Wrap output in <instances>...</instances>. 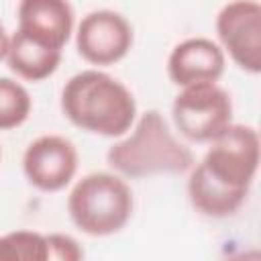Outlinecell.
I'll list each match as a JSON object with an SVG mask.
<instances>
[{
	"mask_svg": "<svg viewBox=\"0 0 261 261\" xmlns=\"http://www.w3.org/2000/svg\"><path fill=\"white\" fill-rule=\"evenodd\" d=\"M61 112L82 130L122 137L135 124L137 102L133 92L116 77L98 69H86L65 82Z\"/></svg>",
	"mask_w": 261,
	"mask_h": 261,
	"instance_id": "1",
	"label": "cell"
},
{
	"mask_svg": "<svg viewBox=\"0 0 261 261\" xmlns=\"http://www.w3.org/2000/svg\"><path fill=\"white\" fill-rule=\"evenodd\" d=\"M114 173L141 179L149 175H177L192 169L194 153L171 130L159 110H147L133 124V133L106 151Z\"/></svg>",
	"mask_w": 261,
	"mask_h": 261,
	"instance_id": "2",
	"label": "cell"
},
{
	"mask_svg": "<svg viewBox=\"0 0 261 261\" xmlns=\"http://www.w3.org/2000/svg\"><path fill=\"white\" fill-rule=\"evenodd\" d=\"M135 200L122 175L92 171L75 181L67 196L71 222L90 237H110L122 230L133 216Z\"/></svg>",
	"mask_w": 261,
	"mask_h": 261,
	"instance_id": "3",
	"label": "cell"
},
{
	"mask_svg": "<svg viewBox=\"0 0 261 261\" xmlns=\"http://www.w3.org/2000/svg\"><path fill=\"white\" fill-rule=\"evenodd\" d=\"M171 120L184 139L210 143L232 122L230 94L216 82L186 86L171 104Z\"/></svg>",
	"mask_w": 261,
	"mask_h": 261,
	"instance_id": "4",
	"label": "cell"
},
{
	"mask_svg": "<svg viewBox=\"0 0 261 261\" xmlns=\"http://www.w3.org/2000/svg\"><path fill=\"white\" fill-rule=\"evenodd\" d=\"M200 165L222 186L249 192L259 169V133L249 124L230 122L206 151Z\"/></svg>",
	"mask_w": 261,
	"mask_h": 261,
	"instance_id": "5",
	"label": "cell"
},
{
	"mask_svg": "<svg viewBox=\"0 0 261 261\" xmlns=\"http://www.w3.org/2000/svg\"><path fill=\"white\" fill-rule=\"evenodd\" d=\"M220 49L247 73L261 71V4L257 0H232L216 14Z\"/></svg>",
	"mask_w": 261,
	"mask_h": 261,
	"instance_id": "6",
	"label": "cell"
},
{
	"mask_svg": "<svg viewBox=\"0 0 261 261\" xmlns=\"http://www.w3.org/2000/svg\"><path fill=\"white\" fill-rule=\"evenodd\" d=\"M130 22L114 10L102 8L88 12L75 31V47L84 61L92 65H114L133 47Z\"/></svg>",
	"mask_w": 261,
	"mask_h": 261,
	"instance_id": "7",
	"label": "cell"
},
{
	"mask_svg": "<svg viewBox=\"0 0 261 261\" xmlns=\"http://www.w3.org/2000/svg\"><path fill=\"white\" fill-rule=\"evenodd\" d=\"M75 145L61 135H43L22 153V171L29 184L41 192H61L77 173Z\"/></svg>",
	"mask_w": 261,
	"mask_h": 261,
	"instance_id": "8",
	"label": "cell"
},
{
	"mask_svg": "<svg viewBox=\"0 0 261 261\" xmlns=\"http://www.w3.org/2000/svg\"><path fill=\"white\" fill-rule=\"evenodd\" d=\"M226 57L218 43L206 37H192L177 43L167 59V75L179 86L218 82L224 73Z\"/></svg>",
	"mask_w": 261,
	"mask_h": 261,
	"instance_id": "9",
	"label": "cell"
},
{
	"mask_svg": "<svg viewBox=\"0 0 261 261\" xmlns=\"http://www.w3.org/2000/svg\"><path fill=\"white\" fill-rule=\"evenodd\" d=\"M16 16V31L49 49L63 51L73 33L75 14L69 0H20Z\"/></svg>",
	"mask_w": 261,
	"mask_h": 261,
	"instance_id": "10",
	"label": "cell"
},
{
	"mask_svg": "<svg viewBox=\"0 0 261 261\" xmlns=\"http://www.w3.org/2000/svg\"><path fill=\"white\" fill-rule=\"evenodd\" d=\"M247 196L249 192H239L216 181L200 163L192 165L188 179V198L200 214L210 218H226L245 204Z\"/></svg>",
	"mask_w": 261,
	"mask_h": 261,
	"instance_id": "11",
	"label": "cell"
},
{
	"mask_svg": "<svg viewBox=\"0 0 261 261\" xmlns=\"http://www.w3.org/2000/svg\"><path fill=\"white\" fill-rule=\"evenodd\" d=\"M6 63L10 71L27 82H43L53 75L61 63V51L49 49L20 31H14L6 51Z\"/></svg>",
	"mask_w": 261,
	"mask_h": 261,
	"instance_id": "12",
	"label": "cell"
},
{
	"mask_svg": "<svg viewBox=\"0 0 261 261\" xmlns=\"http://www.w3.org/2000/svg\"><path fill=\"white\" fill-rule=\"evenodd\" d=\"M33 110V100L27 88L12 80L0 77V130H10L27 122Z\"/></svg>",
	"mask_w": 261,
	"mask_h": 261,
	"instance_id": "13",
	"label": "cell"
},
{
	"mask_svg": "<svg viewBox=\"0 0 261 261\" xmlns=\"http://www.w3.org/2000/svg\"><path fill=\"white\" fill-rule=\"evenodd\" d=\"M0 261H47V237L35 230L2 234Z\"/></svg>",
	"mask_w": 261,
	"mask_h": 261,
	"instance_id": "14",
	"label": "cell"
},
{
	"mask_svg": "<svg viewBox=\"0 0 261 261\" xmlns=\"http://www.w3.org/2000/svg\"><path fill=\"white\" fill-rule=\"evenodd\" d=\"M47 237V259H59V261H80L84 257V249L80 243L61 232L45 234Z\"/></svg>",
	"mask_w": 261,
	"mask_h": 261,
	"instance_id": "15",
	"label": "cell"
},
{
	"mask_svg": "<svg viewBox=\"0 0 261 261\" xmlns=\"http://www.w3.org/2000/svg\"><path fill=\"white\" fill-rule=\"evenodd\" d=\"M8 43H10V35L6 33L4 24L0 22V61L6 59V51H8Z\"/></svg>",
	"mask_w": 261,
	"mask_h": 261,
	"instance_id": "16",
	"label": "cell"
},
{
	"mask_svg": "<svg viewBox=\"0 0 261 261\" xmlns=\"http://www.w3.org/2000/svg\"><path fill=\"white\" fill-rule=\"evenodd\" d=\"M0 159H2V149H0Z\"/></svg>",
	"mask_w": 261,
	"mask_h": 261,
	"instance_id": "17",
	"label": "cell"
}]
</instances>
